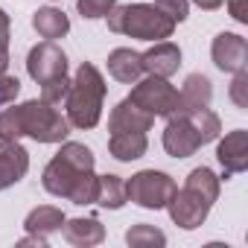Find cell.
Instances as JSON below:
<instances>
[{"label": "cell", "mask_w": 248, "mask_h": 248, "mask_svg": "<svg viewBox=\"0 0 248 248\" xmlns=\"http://www.w3.org/2000/svg\"><path fill=\"white\" fill-rule=\"evenodd\" d=\"M41 184L50 196L67 199L82 207L93 204L99 190V175H93V152L85 143H64L44 167Z\"/></svg>", "instance_id": "obj_1"}, {"label": "cell", "mask_w": 248, "mask_h": 248, "mask_svg": "<svg viewBox=\"0 0 248 248\" xmlns=\"http://www.w3.org/2000/svg\"><path fill=\"white\" fill-rule=\"evenodd\" d=\"M70 135V123L50 102L30 99L24 105L0 111V140L32 138L38 143H62Z\"/></svg>", "instance_id": "obj_2"}, {"label": "cell", "mask_w": 248, "mask_h": 248, "mask_svg": "<svg viewBox=\"0 0 248 248\" xmlns=\"http://www.w3.org/2000/svg\"><path fill=\"white\" fill-rule=\"evenodd\" d=\"M216 199H219V178H216V172L210 167H196L187 175V184L181 190L175 187L172 199L167 202V210H170V219L178 228L196 231L207 219V213H210Z\"/></svg>", "instance_id": "obj_3"}, {"label": "cell", "mask_w": 248, "mask_h": 248, "mask_svg": "<svg viewBox=\"0 0 248 248\" xmlns=\"http://www.w3.org/2000/svg\"><path fill=\"white\" fill-rule=\"evenodd\" d=\"M102 99H105V79L93 64H79L76 76L70 79L64 105H67V123L73 129H93L102 117Z\"/></svg>", "instance_id": "obj_4"}, {"label": "cell", "mask_w": 248, "mask_h": 248, "mask_svg": "<svg viewBox=\"0 0 248 248\" xmlns=\"http://www.w3.org/2000/svg\"><path fill=\"white\" fill-rule=\"evenodd\" d=\"M108 30L140 38V41H167L175 32V21L161 12L155 3H129V6H114L108 15Z\"/></svg>", "instance_id": "obj_5"}, {"label": "cell", "mask_w": 248, "mask_h": 248, "mask_svg": "<svg viewBox=\"0 0 248 248\" xmlns=\"http://www.w3.org/2000/svg\"><path fill=\"white\" fill-rule=\"evenodd\" d=\"M129 99L143 108L152 117H172L178 114L181 102H178V91L164 79V76H146L143 82H135Z\"/></svg>", "instance_id": "obj_6"}, {"label": "cell", "mask_w": 248, "mask_h": 248, "mask_svg": "<svg viewBox=\"0 0 248 248\" xmlns=\"http://www.w3.org/2000/svg\"><path fill=\"white\" fill-rule=\"evenodd\" d=\"M172 193H175V181L167 172H158V170H143V172H138V175H132L126 181L129 202H135V204H140L146 210L167 207Z\"/></svg>", "instance_id": "obj_7"}, {"label": "cell", "mask_w": 248, "mask_h": 248, "mask_svg": "<svg viewBox=\"0 0 248 248\" xmlns=\"http://www.w3.org/2000/svg\"><path fill=\"white\" fill-rule=\"evenodd\" d=\"M27 73L38 82V85H47L59 76H67V56L62 47H56L53 41H41L30 50L27 56Z\"/></svg>", "instance_id": "obj_8"}, {"label": "cell", "mask_w": 248, "mask_h": 248, "mask_svg": "<svg viewBox=\"0 0 248 248\" xmlns=\"http://www.w3.org/2000/svg\"><path fill=\"white\" fill-rule=\"evenodd\" d=\"M167 120H170L167 129H164V149H167V155H172V158H190L199 146H204L187 111H178V114H172Z\"/></svg>", "instance_id": "obj_9"}, {"label": "cell", "mask_w": 248, "mask_h": 248, "mask_svg": "<svg viewBox=\"0 0 248 248\" xmlns=\"http://www.w3.org/2000/svg\"><path fill=\"white\" fill-rule=\"evenodd\" d=\"M213 64L225 73H239L248 67V41L236 32H219L210 44Z\"/></svg>", "instance_id": "obj_10"}, {"label": "cell", "mask_w": 248, "mask_h": 248, "mask_svg": "<svg viewBox=\"0 0 248 248\" xmlns=\"http://www.w3.org/2000/svg\"><path fill=\"white\" fill-rule=\"evenodd\" d=\"M216 158L225 170V181L236 172H245L248 170V132L245 129H236L231 135H225V140H219L216 146Z\"/></svg>", "instance_id": "obj_11"}, {"label": "cell", "mask_w": 248, "mask_h": 248, "mask_svg": "<svg viewBox=\"0 0 248 248\" xmlns=\"http://www.w3.org/2000/svg\"><path fill=\"white\" fill-rule=\"evenodd\" d=\"M30 170V152L18 140H0V190L15 187Z\"/></svg>", "instance_id": "obj_12"}, {"label": "cell", "mask_w": 248, "mask_h": 248, "mask_svg": "<svg viewBox=\"0 0 248 248\" xmlns=\"http://www.w3.org/2000/svg\"><path fill=\"white\" fill-rule=\"evenodd\" d=\"M140 62H143V73L170 79V76L178 73V67H181V50H178V44H172V41H155L152 50L140 53Z\"/></svg>", "instance_id": "obj_13"}, {"label": "cell", "mask_w": 248, "mask_h": 248, "mask_svg": "<svg viewBox=\"0 0 248 248\" xmlns=\"http://www.w3.org/2000/svg\"><path fill=\"white\" fill-rule=\"evenodd\" d=\"M155 117L146 114L143 108H138L129 96L117 102L111 108V117H108V132H149L152 129Z\"/></svg>", "instance_id": "obj_14"}, {"label": "cell", "mask_w": 248, "mask_h": 248, "mask_svg": "<svg viewBox=\"0 0 248 248\" xmlns=\"http://www.w3.org/2000/svg\"><path fill=\"white\" fill-rule=\"evenodd\" d=\"M108 73L123 82V85H135L143 76V62L140 53H135L132 47H117L108 53Z\"/></svg>", "instance_id": "obj_15"}, {"label": "cell", "mask_w": 248, "mask_h": 248, "mask_svg": "<svg viewBox=\"0 0 248 248\" xmlns=\"http://www.w3.org/2000/svg\"><path fill=\"white\" fill-rule=\"evenodd\" d=\"M146 149H149L146 132H111V138H108V152L117 161H126V164L143 158Z\"/></svg>", "instance_id": "obj_16"}, {"label": "cell", "mask_w": 248, "mask_h": 248, "mask_svg": "<svg viewBox=\"0 0 248 248\" xmlns=\"http://www.w3.org/2000/svg\"><path fill=\"white\" fill-rule=\"evenodd\" d=\"M210 99H213V85H210V79H207V76H202V73H190V76L184 79L181 93H178V102H181V108H178V111L207 108V105H210Z\"/></svg>", "instance_id": "obj_17"}, {"label": "cell", "mask_w": 248, "mask_h": 248, "mask_svg": "<svg viewBox=\"0 0 248 248\" xmlns=\"http://www.w3.org/2000/svg\"><path fill=\"white\" fill-rule=\"evenodd\" d=\"M62 231H64V239L76 248H91L105 239V228L96 219H64Z\"/></svg>", "instance_id": "obj_18"}, {"label": "cell", "mask_w": 248, "mask_h": 248, "mask_svg": "<svg viewBox=\"0 0 248 248\" xmlns=\"http://www.w3.org/2000/svg\"><path fill=\"white\" fill-rule=\"evenodd\" d=\"M32 27L41 38L47 41H56V38H64L70 32V21L62 9H53V6H44L32 15Z\"/></svg>", "instance_id": "obj_19"}, {"label": "cell", "mask_w": 248, "mask_h": 248, "mask_svg": "<svg viewBox=\"0 0 248 248\" xmlns=\"http://www.w3.org/2000/svg\"><path fill=\"white\" fill-rule=\"evenodd\" d=\"M64 219H67V216H64L59 207H53V204H41V207L30 210V216L24 219V228H27V233H41V236H50V233L62 231Z\"/></svg>", "instance_id": "obj_20"}, {"label": "cell", "mask_w": 248, "mask_h": 248, "mask_svg": "<svg viewBox=\"0 0 248 248\" xmlns=\"http://www.w3.org/2000/svg\"><path fill=\"white\" fill-rule=\"evenodd\" d=\"M129 202L126 196V181H123L120 175H99V190H96V202L99 207H108V210H120L123 204Z\"/></svg>", "instance_id": "obj_21"}, {"label": "cell", "mask_w": 248, "mask_h": 248, "mask_svg": "<svg viewBox=\"0 0 248 248\" xmlns=\"http://www.w3.org/2000/svg\"><path fill=\"white\" fill-rule=\"evenodd\" d=\"M126 242L132 248H161V245H167V236L155 225H135L126 231Z\"/></svg>", "instance_id": "obj_22"}, {"label": "cell", "mask_w": 248, "mask_h": 248, "mask_svg": "<svg viewBox=\"0 0 248 248\" xmlns=\"http://www.w3.org/2000/svg\"><path fill=\"white\" fill-rule=\"evenodd\" d=\"M187 114H190V120H193V126H196L202 143H210V140L219 138L222 123H219V117H216L210 108H196V111H187Z\"/></svg>", "instance_id": "obj_23"}, {"label": "cell", "mask_w": 248, "mask_h": 248, "mask_svg": "<svg viewBox=\"0 0 248 248\" xmlns=\"http://www.w3.org/2000/svg\"><path fill=\"white\" fill-rule=\"evenodd\" d=\"M117 6V0H76V9L82 12V18H105L111 9Z\"/></svg>", "instance_id": "obj_24"}, {"label": "cell", "mask_w": 248, "mask_h": 248, "mask_svg": "<svg viewBox=\"0 0 248 248\" xmlns=\"http://www.w3.org/2000/svg\"><path fill=\"white\" fill-rule=\"evenodd\" d=\"M67 88H70V79H67V76H59V79L41 85V99L50 102V105H59V102L67 96Z\"/></svg>", "instance_id": "obj_25"}, {"label": "cell", "mask_w": 248, "mask_h": 248, "mask_svg": "<svg viewBox=\"0 0 248 248\" xmlns=\"http://www.w3.org/2000/svg\"><path fill=\"white\" fill-rule=\"evenodd\" d=\"M155 6L161 12H167L175 24L187 21V15H190V3H187V0H155Z\"/></svg>", "instance_id": "obj_26"}, {"label": "cell", "mask_w": 248, "mask_h": 248, "mask_svg": "<svg viewBox=\"0 0 248 248\" xmlns=\"http://www.w3.org/2000/svg\"><path fill=\"white\" fill-rule=\"evenodd\" d=\"M231 99L236 102V108H248V70H239V73H233Z\"/></svg>", "instance_id": "obj_27"}, {"label": "cell", "mask_w": 248, "mask_h": 248, "mask_svg": "<svg viewBox=\"0 0 248 248\" xmlns=\"http://www.w3.org/2000/svg\"><path fill=\"white\" fill-rule=\"evenodd\" d=\"M9 67V15L0 9V73Z\"/></svg>", "instance_id": "obj_28"}, {"label": "cell", "mask_w": 248, "mask_h": 248, "mask_svg": "<svg viewBox=\"0 0 248 248\" xmlns=\"http://www.w3.org/2000/svg\"><path fill=\"white\" fill-rule=\"evenodd\" d=\"M18 93H21V82H18L15 76L0 73V108H3V105H12Z\"/></svg>", "instance_id": "obj_29"}, {"label": "cell", "mask_w": 248, "mask_h": 248, "mask_svg": "<svg viewBox=\"0 0 248 248\" xmlns=\"http://www.w3.org/2000/svg\"><path fill=\"white\" fill-rule=\"evenodd\" d=\"M228 9L236 24H248V0H228Z\"/></svg>", "instance_id": "obj_30"}, {"label": "cell", "mask_w": 248, "mask_h": 248, "mask_svg": "<svg viewBox=\"0 0 248 248\" xmlns=\"http://www.w3.org/2000/svg\"><path fill=\"white\" fill-rule=\"evenodd\" d=\"M193 3L199 6V9H204V12H213V9H219L225 0H193Z\"/></svg>", "instance_id": "obj_31"}]
</instances>
